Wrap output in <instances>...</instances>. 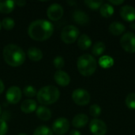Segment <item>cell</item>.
Returning a JSON list of instances; mask_svg holds the SVG:
<instances>
[{
	"label": "cell",
	"instance_id": "cell-1",
	"mask_svg": "<svg viewBox=\"0 0 135 135\" xmlns=\"http://www.w3.org/2000/svg\"><path fill=\"white\" fill-rule=\"evenodd\" d=\"M54 32V26L47 20H36L32 21L28 28L30 38L36 41H44L49 39Z\"/></svg>",
	"mask_w": 135,
	"mask_h": 135
},
{
	"label": "cell",
	"instance_id": "cell-2",
	"mask_svg": "<svg viewBox=\"0 0 135 135\" xmlns=\"http://www.w3.org/2000/svg\"><path fill=\"white\" fill-rule=\"evenodd\" d=\"M2 55L5 62L13 67L20 66L25 61V53L23 49L13 44H9L5 46Z\"/></svg>",
	"mask_w": 135,
	"mask_h": 135
},
{
	"label": "cell",
	"instance_id": "cell-3",
	"mask_svg": "<svg viewBox=\"0 0 135 135\" xmlns=\"http://www.w3.org/2000/svg\"><path fill=\"white\" fill-rule=\"evenodd\" d=\"M77 67L81 75L89 77L96 72L97 62L93 55L89 54H84L78 59Z\"/></svg>",
	"mask_w": 135,
	"mask_h": 135
},
{
	"label": "cell",
	"instance_id": "cell-4",
	"mask_svg": "<svg viewBox=\"0 0 135 135\" xmlns=\"http://www.w3.org/2000/svg\"><path fill=\"white\" fill-rule=\"evenodd\" d=\"M60 97V92L54 85H47L42 87L37 93L36 97L40 104L43 105H50L58 101Z\"/></svg>",
	"mask_w": 135,
	"mask_h": 135
},
{
	"label": "cell",
	"instance_id": "cell-5",
	"mask_svg": "<svg viewBox=\"0 0 135 135\" xmlns=\"http://www.w3.org/2000/svg\"><path fill=\"white\" fill-rule=\"evenodd\" d=\"M80 31L74 25H66L61 32V40L66 44L74 43L79 36Z\"/></svg>",
	"mask_w": 135,
	"mask_h": 135
},
{
	"label": "cell",
	"instance_id": "cell-6",
	"mask_svg": "<svg viewBox=\"0 0 135 135\" xmlns=\"http://www.w3.org/2000/svg\"><path fill=\"white\" fill-rule=\"evenodd\" d=\"M72 100L76 104L79 106H85L89 104L91 100V97L88 91L79 88L72 93Z\"/></svg>",
	"mask_w": 135,
	"mask_h": 135
},
{
	"label": "cell",
	"instance_id": "cell-7",
	"mask_svg": "<svg viewBox=\"0 0 135 135\" xmlns=\"http://www.w3.org/2000/svg\"><path fill=\"white\" fill-rule=\"evenodd\" d=\"M120 44L123 50L128 53H135V34L126 32L120 39Z\"/></svg>",
	"mask_w": 135,
	"mask_h": 135
},
{
	"label": "cell",
	"instance_id": "cell-8",
	"mask_svg": "<svg viewBox=\"0 0 135 135\" xmlns=\"http://www.w3.org/2000/svg\"><path fill=\"white\" fill-rule=\"evenodd\" d=\"M70 130V122L67 119L61 117L53 123L52 131L58 135H63L68 132Z\"/></svg>",
	"mask_w": 135,
	"mask_h": 135
},
{
	"label": "cell",
	"instance_id": "cell-9",
	"mask_svg": "<svg viewBox=\"0 0 135 135\" xmlns=\"http://www.w3.org/2000/svg\"><path fill=\"white\" fill-rule=\"evenodd\" d=\"M89 130L93 135H105L108 128L104 121L98 119H93L89 123Z\"/></svg>",
	"mask_w": 135,
	"mask_h": 135
},
{
	"label": "cell",
	"instance_id": "cell-10",
	"mask_svg": "<svg viewBox=\"0 0 135 135\" xmlns=\"http://www.w3.org/2000/svg\"><path fill=\"white\" fill-rule=\"evenodd\" d=\"M63 13L62 6L58 3L51 4L47 10V15L51 21H59L63 16Z\"/></svg>",
	"mask_w": 135,
	"mask_h": 135
},
{
	"label": "cell",
	"instance_id": "cell-11",
	"mask_svg": "<svg viewBox=\"0 0 135 135\" xmlns=\"http://www.w3.org/2000/svg\"><path fill=\"white\" fill-rule=\"evenodd\" d=\"M21 96H22V93L19 87L11 86L6 91V99L8 101V103L12 104H16L21 100Z\"/></svg>",
	"mask_w": 135,
	"mask_h": 135
},
{
	"label": "cell",
	"instance_id": "cell-12",
	"mask_svg": "<svg viewBox=\"0 0 135 135\" xmlns=\"http://www.w3.org/2000/svg\"><path fill=\"white\" fill-rule=\"evenodd\" d=\"M120 16L126 21L132 22L135 20V9L132 6L126 5L120 9Z\"/></svg>",
	"mask_w": 135,
	"mask_h": 135
},
{
	"label": "cell",
	"instance_id": "cell-13",
	"mask_svg": "<svg viewBox=\"0 0 135 135\" xmlns=\"http://www.w3.org/2000/svg\"><path fill=\"white\" fill-rule=\"evenodd\" d=\"M55 81L60 86H67L70 82V77L63 70H57L54 75Z\"/></svg>",
	"mask_w": 135,
	"mask_h": 135
},
{
	"label": "cell",
	"instance_id": "cell-14",
	"mask_svg": "<svg viewBox=\"0 0 135 135\" xmlns=\"http://www.w3.org/2000/svg\"><path fill=\"white\" fill-rule=\"evenodd\" d=\"M37 108V104L34 100L28 99L24 100L21 104V110L25 114H30L35 112Z\"/></svg>",
	"mask_w": 135,
	"mask_h": 135
},
{
	"label": "cell",
	"instance_id": "cell-15",
	"mask_svg": "<svg viewBox=\"0 0 135 135\" xmlns=\"http://www.w3.org/2000/svg\"><path fill=\"white\" fill-rule=\"evenodd\" d=\"M73 19L76 23L81 25H85L89 21V15L81 10H75L73 13Z\"/></svg>",
	"mask_w": 135,
	"mask_h": 135
},
{
	"label": "cell",
	"instance_id": "cell-16",
	"mask_svg": "<svg viewBox=\"0 0 135 135\" xmlns=\"http://www.w3.org/2000/svg\"><path fill=\"white\" fill-rule=\"evenodd\" d=\"M89 123V117L85 114H78L72 120V125L75 128H83Z\"/></svg>",
	"mask_w": 135,
	"mask_h": 135
},
{
	"label": "cell",
	"instance_id": "cell-17",
	"mask_svg": "<svg viewBox=\"0 0 135 135\" xmlns=\"http://www.w3.org/2000/svg\"><path fill=\"white\" fill-rule=\"evenodd\" d=\"M36 116L42 121H48L51 118V112L45 106H39L36 110Z\"/></svg>",
	"mask_w": 135,
	"mask_h": 135
},
{
	"label": "cell",
	"instance_id": "cell-18",
	"mask_svg": "<svg viewBox=\"0 0 135 135\" xmlns=\"http://www.w3.org/2000/svg\"><path fill=\"white\" fill-rule=\"evenodd\" d=\"M108 30H109L110 33H112V35H114V36H119V35L123 34L125 32L126 27L121 22L114 21V22L110 24Z\"/></svg>",
	"mask_w": 135,
	"mask_h": 135
},
{
	"label": "cell",
	"instance_id": "cell-19",
	"mask_svg": "<svg viewBox=\"0 0 135 135\" xmlns=\"http://www.w3.org/2000/svg\"><path fill=\"white\" fill-rule=\"evenodd\" d=\"M27 55L28 57L30 60L33 62H39L43 58V52L40 48L32 47H29L27 51Z\"/></svg>",
	"mask_w": 135,
	"mask_h": 135
},
{
	"label": "cell",
	"instance_id": "cell-20",
	"mask_svg": "<svg viewBox=\"0 0 135 135\" xmlns=\"http://www.w3.org/2000/svg\"><path fill=\"white\" fill-rule=\"evenodd\" d=\"M78 46L81 50L85 51L92 46V40L90 39V37L88 35L82 34L78 37Z\"/></svg>",
	"mask_w": 135,
	"mask_h": 135
},
{
	"label": "cell",
	"instance_id": "cell-21",
	"mask_svg": "<svg viewBox=\"0 0 135 135\" xmlns=\"http://www.w3.org/2000/svg\"><path fill=\"white\" fill-rule=\"evenodd\" d=\"M15 7V2L11 0L0 1V12L2 13H10Z\"/></svg>",
	"mask_w": 135,
	"mask_h": 135
},
{
	"label": "cell",
	"instance_id": "cell-22",
	"mask_svg": "<svg viewBox=\"0 0 135 135\" xmlns=\"http://www.w3.org/2000/svg\"><path fill=\"white\" fill-rule=\"evenodd\" d=\"M115 9L113 6L109 3H104L100 8V13L102 17L105 18H109L114 14Z\"/></svg>",
	"mask_w": 135,
	"mask_h": 135
},
{
	"label": "cell",
	"instance_id": "cell-23",
	"mask_svg": "<svg viewBox=\"0 0 135 135\" xmlns=\"http://www.w3.org/2000/svg\"><path fill=\"white\" fill-rule=\"evenodd\" d=\"M105 44L101 41L96 42L92 47V53L95 56H100L105 51Z\"/></svg>",
	"mask_w": 135,
	"mask_h": 135
},
{
	"label": "cell",
	"instance_id": "cell-24",
	"mask_svg": "<svg viewBox=\"0 0 135 135\" xmlns=\"http://www.w3.org/2000/svg\"><path fill=\"white\" fill-rule=\"evenodd\" d=\"M114 64V59L108 55H104L99 59V65L104 69L112 67Z\"/></svg>",
	"mask_w": 135,
	"mask_h": 135
},
{
	"label": "cell",
	"instance_id": "cell-25",
	"mask_svg": "<svg viewBox=\"0 0 135 135\" xmlns=\"http://www.w3.org/2000/svg\"><path fill=\"white\" fill-rule=\"evenodd\" d=\"M33 135H53V131L48 127L42 125L34 131Z\"/></svg>",
	"mask_w": 135,
	"mask_h": 135
},
{
	"label": "cell",
	"instance_id": "cell-26",
	"mask_svg": "<svg viewBox=\"0 0 135 135\" xmlns=\"http://www.w3.org/2000/svg\"><path fill=\"white\" fill-rule=\"evenodd\" d=\"M2 27L6 30H11L14 28L15 21L11 17H5L2 21Z\"/></svg>",
	"mask_w": 135,
	"mask_h": 135
},
{
	"label": "cell",
	"instance_id": "cell-27",
	"mask_svg": "<svg viewBox=\"0 0 135 135\" xmlns=\"http://www.w3.org/2000/svg\"><path fill=\"white\" fill-rule=\"evenodd\" d=\"M85 4L92 9H98L101 7V6L104 4L103 1H98V0H85Z\"/></svg>",
	"mask_w": 135,
	"mask_h": 135
},
{
	"label": "cell",
	"instance_id": "cell-28",
	"mask_svg": "<svg viewBox=\"0 0 135 135\" xmlns=\"http://www.w3.org/2000/svg\"><path fill=\"white\" fill-rule=\"evenodd\" d=\"M125 103L128 108L135 110V93H131L127 95Z\"/></svg>",
	"mask_w": 135,
	"mask_h": 135
},
{
	"label": "cell",
	"instance_id": "cell-29",
	"mask_svg": "<svg viewBox=\"0 0 135 135\" xmlns=\"http://www.w3.org/2000/svg\"><path fill=\"white\" fill-rule=\"evenodd\" d=\"M23 93L25 97H30V98L35 97L37 94L35 87H33L32 85H27L26 87H25L23 89Z\"/></svg>",
	"mask_w": 135,
	"mask_h": 135
},
{
	"label": "cell",
	"instance_id": "cell-30",
	"mask_svg": "<svg viewBox=\"0 0 135 135\" xmlns=\"http://www.w3.org/2000/svg\"><path fill=\"white\" fill-rule=\"evenodd\" d=\"M53 64L56 69H58L59 70H61V69H62L65 66V60L62 56L58 55L54 59Z\"/></svg>",
	"mask_w": 135,
	"mask_h": 135
},
{
	"label": "cell",
	"instance_id": "cell-31",
	"mask_svg": "<svg viewBox=\"0 0 135 135\" xmlns=\"http://www.w3.org/2000/svg\"><path fill=\"white\" fill-rule=\"evenodd\" d=\"M89 113H90V115L93 117L97 118V117L100 115V114H101V108H100V107L98 104H93L89 108Z\"/></svg>",
	"mask_w": 135,
	"mask_h": 135
},
{
	"label": "cell",
	"instance_id": "cell-32",
	"mask_svg": "<svg viewBox=\"0 0 135 135\" xmlns=\"http://www.w3.org/2000/svg\"><path fill=\"white\" fill-rule=\"evenodd\" d=\"M8 131V125L3 119H0V135H5Z\"/></svg>",
	"mask_w": 135,
	"mask_h": 135
},
{
	"label": "cell",
	"instance_id": "cell-33",
	"mask_svg": "<svg viewBox=\"0 0 135 135\" xmlns=\"http://www.w3.org/2000/svg\"><path fill=\"white\" fill-rule=\"evenodd\" d=\"M108 2L112 5H117V6H119V5H121V4H123V2H124V0H119V1H116V0H109L108 1Z\"/></svg>",
	"mask_w": 135,
	"mask_h": 135
},
{
	"label": "cell",
	"instance_id": "cell-34",
	"mask_svg": "<svg viewBox=\"0 0 135 135\" xmlns=\"http://www.w3.org/2000/svg\"><path fill=\"white\" fill-rule=\"evenodd\" d=\"M15 2V5H17L18 6H24L25 4H26V2L25 1H14Z\"/></svg>",
	"mask_w": 135,
	"mask_h": 135
},
{
	"label": "cell",
	"instance_id": "cell-35",
	"mask_svg": "<svg viewBox=\"0 0 135 135\" xmlns=\"http://www.w3.org/2000/svg\"><path fill=\"white\" fill-rule=\"evenodd\" d=\"M5 89V85H4V83L2 82V81L0 79V94H2L3 93Z\"/></svg>",
	"mask_w": 135,
	"mask_h": 135
},
{
	"label": "cell",
	"instance_id": "cell-36",
	"mask_svg": "<svg viewBox=\"0 0 135 135\" xmlns=\"http://www.w3.org/2000/svg\"><path fill=\"white\" fill-rule=\"evenodd\" d=\"M70 135H81V132L77 131V130H74V131H71L70 133Z\"/></svg>",
	"mask_w": 135,
	"mask_h": 135
},
{
	"label": "cell",
	"instance_id": "cell-37",
	"mask_svg": "<svg viewBox=\"0 0 135 135\" xmlns=\"http://www.w3.org/2000/svg\"><path fill=\"white\" fill-rule=\"evenodd\" d=\"M131 28H135V24H132V25H131Z\"/></svg>",
	"mask_w": 135,
	"mask_h": 135
},
{
	"label": "cell",
	"instance_id": "cell-38",
	"mask_svg": "<svg viewBox=\"0 0 135 135\" xmlns=\"http://www.w3.org/2000/svg\"><path fill=\"white\" fill-rule=\"evenodd\" d=\"M18 135H28V134H25V133H21V134H19Z\"/></svg>",
	"mask_w": 135,
	"mask_h": 135
},
{
	"label": "cell",
	"instance_id": "cell-39",
	"mask_svg": "<svg viewBox=\"0 0 135 135\" xmlns=\"http://www.w3.org/2000/svg\"><path fill=\"white\" fill-rule=\"evenodd\" d=\"M2 115V109H1V106H0V115Z\"/></svg>",
	"mask_w": 135,
	"mask_h": 135
},
{
	"label": "cell",
	"instance_id": "cell-40",
	"mask_svg": "<svg viewBox=\"0 0 135 135\" xmlns=\"http://www.w3.org/2000/svg\"><path fill=\"white\" fill-rule=\"evenodd\" d=\"M1 28H2V23L0 22V30H1Z\"/></svg>",
	"mask_w": 135,
	"mask_h": 135
}]
</instances>
